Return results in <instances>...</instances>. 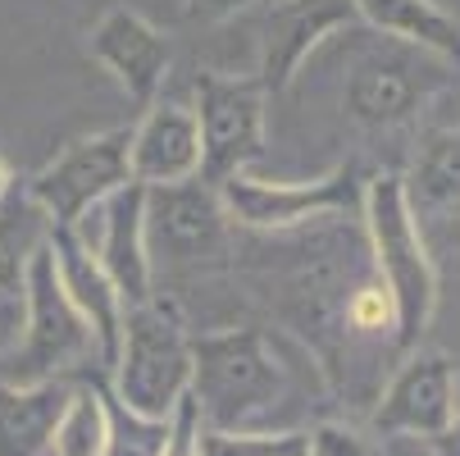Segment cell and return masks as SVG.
I'll use <instances>...</instances> for the list:
<instances>
[{"instance_id": "1", "label": "cell", "mask_w": 460, "mask_h": 456, "mask_svg": "<svg viewBox=\"0 0 460 456\" xmlns=\"http://www.w3.org/2000/svg\"><path fill=\"white\" fill-rule=\"evenodd\" d=\"M360 233L369 265L397 306V352H415L438 315V265L429 255L424 228L406 201L402 174H369L360 201Z\"/></svg>"}, {"instance_id": "2", "label": "cell", "mask_w": 460, "mask_h": 456, "mask_svg": "<svg viewBox=\"0 0 460 456\" xmlns=\"http://www.w3.org/2000/svg\"><path fill=\"white\" fill-rule=\"evenodd\" d=\"M288 393V361L265 329L191 338V402L206 429H255Z\"/></svg>"}, {"instance_id": "3", "label": "cell", "mask_w": 460, "mask_h": 456, "mask_svg": "<svg viewBox=\"0 0 460 456\" xmlns=\"http://www.w3.org/2000/svg\"><path fill=\"white\" fill-rule=\"evenodd\" d=\"M114 398L146 420H169L191 393V334L169 297H146L123 310L114 352Z\"/></svg>"}, {"instance_id": "4", "label": "cell", "mask_w": 460, "mask_h": 456, "mask_svg": "<svg viewBox=\"0 0 460 456\" xmlns=\"http://www.w3.org/2000/svg\"><path fill=\"white\" fill-rule=\"evenodd\" d=\"M101 361L92 324L78 315V306L64 292L59 274H55V255L50 242H41L28 260L23 274V334L10 352V365L0 379L10 383H46V379H64L69 370Z\"/></svg>"}, {"instance_id": "5", "label": "cell", "mask_w": 460, "mask_h": 456, "mask_svg": "<svg viewBox=\"0 0 460 456\" xmlns=\"http://www.w3.org/2000/svg\"><path fill=\"white\" fill-rule=\"evenodd\" d=\"M219 201L233 224L255 233H288L310 219H333V215H360L365 201V169L360 160H342L323 178L310 183H270L255 174H233L219 183Z\"/></svg>"}, {"instance_id": "6", "label": "cell", "mask_w": 460, "mask_h": 456, "mask_svg": "<svg viewBox=\"0 0 460 456\" xmlns=\"http://www.w3.org/2000/svg\"><path fill=\"white\" fill-rule=\"evenodd\" d=\"M128 147H133V128H105V133L69 142L46 169L23 183L28 197L50 215V228H78L105 197L133 183Z\"/></svg>"}, {"instance_id": "7", "label": "cell", "mask_w": 460, "mask_h": 456, "mask_svg": "<svg viewBox=\"0 0 460 456\" xmlns=\"http://www.w3.org/2000/svg\"><path fill=\"white\" fill-rule=\"evenodd\" d=\"M191 101L201 128V178L210 187L265 156V87L255 78L196 74Z\"/></svg>"}, {"instance_id": "8", "label": "cell", "mask_w": 460, "mask_h": 456, "mask_svg": "<svg viewBox=\"0 0 460 456\" xmlns=\"http://www.w3.org/2000/svg\"><path fill=\"white\" fill-rule=\"evenodd\" d=\"M392 41V37H387ZM442 64L438 55L411 46V41H392L378 50H365L351 64V78H347V114L360 128H402L411 123L442 87Z\"/></svg>"}, {"instance_id": "9", "label": "cell", "mask_w": 460, "mask_h": 456, "mask_svg": "<svg viewBox=\"0 0 460 456\" xmlns=\"http://www.w3.org/2000/svg\"><path fill=\"white\" fill-rule=\"evenodd\" d=\"M460 411V370L447 352L415 347L397 365L378 393V407L369 416V429L378 438H420L433 443L438 434L451 429Z\"/></svg>"}, {"instance_id": "10", "label": "cell", "mask_w": 460, "mask_h": 456, "mask_svg": "<svg viewBox=\"0 0 460 456\" xmlns=\"http://www.w3.org/2000/svg\"><path fill=\"white\" fill-rule=\"evenodd\" d=\"M228 242V210L219 201V187L201 174L182 183L146 187V246L164 251L178 265H196L206 255H219Z\"/></svg>"}, {"instance_id": "11", "label": "cell", "mask_w": 460, "mask_h": 456, "mask_svg": "<svg viewBox=\"0 0 460 456\" xmlns=\"http://www.w3.org/2000/svg\"><path fill=\"white\" fill-rule=\"evenodd\" d=\"M360 23L351 0H279L260 19V55H255V83L265 96H279L292 87L301 64L342 28Z\"/></svg>"}, {"instance_id": "12", "label": "cell", "mask_w": 460, "mask_h": 456, "mask_svg": "<svg viewBox=\"0 0 460 456\" xmlns=\"http://www.w3.org/2000/svg\"><path fill=\"white\" fill-rule=\"evenodd\" d=\"M87 46H92V59L105 74H114V83L128 92V101L155 105V96L169 78V64H173V46L155 23H146L137 10L119 5V10L101 14Z\"/></svg>"}, {"instance_id": "13", "label": "cell", "mask_w": 460, "mask_h": 456, "mask_svg": "<svg viewBox=\"0 0 460 456\" xmlns=\"http://www.w3.org/2000/svg\"><path fill=\"white\" fill-rule=\"evenodd\" d=\"M101 237L87 242L101 270L123 297V310L151 297V246H146V183H123L101 206Z\"/></svg>"}, {"instance_id": "14", "label": "cell", "mask_w": 460, "mask_h": 456, "mask_svg": "<svg viewBox=\"0 0 460 456\" xmlns=\"http://www.w3.org/2000/svg\"><path fill=\"white\" fill-rule=\"evenodd\" d=\"M50 255H55V274L69 292V301L78 306V315L92 324L96 347H101V365H114L119 352V334H123V297L110 283V274L101 270L96 251L87 246L83 228H50Z\"/></svg>"}, {"instance_id": "15", "label": "cell", "mask_w": 460, "mask_h": 456, "mask_svg": "<svg viewBox=\"0 0 460 456\" xmlns=\"http://www.w3.org/2000/svg\"><path fill=\"white\" fill-rule=\"evenodd\" d=\"M133 183H182L201 174V128L187 105L155 101L146 105V119L133 128V147H128Z\"/></svg>"}, {"instance_id": "16", "label": "cell", "mask_w": 460, "mask_h": 456, "mask_svg": "<svg viewBox=\"0 0 460 456\" xmlns=\"http://www.w3.org/2000/svg\"><path fill=\"white\" fill-rule=\"evenodd\" d=\"M74 383L46 379V383H10L0 379V456H46L55 425L69 407Z\"/></svg>"}, {"instance_id": "17", "label": "cell", "mask_w": 460, "mask_h": 456, "mask_svg": "<svg viewBox=\"0 0 460 456\" xmlns=\"http://www.w3.org/2000/svg\"><path fill=\"white\" fill-rule=\"evenodd\" d=\"M356 19L392 41H411L438 59H460V23L438 0H351Z\"/></svg>"}, {"instance_id": "18", "label": "cell", "mask_w": 460, "mask_h": 456, "mask_svg": "<svg viewBox=\"0 0 460 456\" xmlns=\"http://www.w3.org/2000/svg\"><path fill=\"white\" fill-rule=\"evenodd\" d=\"M402 187H406L415 219L460 215V128H442V133H433L420 147Z\"/></svg>"}, {"instance_id": "19", "label": "cell", "mask_w": 460, "mask_h": 456, "mask_svg": "<svg viewBox=\"0 0 460 456\" xmlns=\"http://www.w3.org/2000/svg\"><path fill=\"white\" fill-rule=\"evenodd\" d=\"M46 237H50V215L28 197V187H14L0 201V292H23L28 260Z\"/></svg>"}, {"instance_id": "20", "label": "cell", "mask_w": 460, "mask_h": 456, "mask_svg": "<svg viewBox=\"0 0 460 456\" xmlns=\"http://www.w3.org/2000/svg\"><path fill=\"white\" fill-rule=\"evenodd\" d=\"M110 443V393L101 383H74L69 407H64L50 456H105Z\"/></svg>"}, {"instance_id": "21", "label": "cell", "mask_w": 460, "mask_h": 456, "mask_svg": "<svg viewBox=\"0 0 460 456\" xmlns=\"http://www.w3.org/2000/svg\"><path fill=\"white\" fill-rule=\"evenodd\" d=\"M196 456H310L305 429H206L196 434Z\"/></svg>"}, {"instance_id": "22", "label": "cell", "mask_w": 460, "mask_h": 456, "mask_svg": "<svg viewBox=\"0 0 460 456\" xmlns=\"http://www.w3.org/2000/svg\"><path fill=\"white\" fill-rule=\"evenodd\" d=\"M169 447V420H146L137 411H128L110 393V443L105 456H164Z\"/></svg>"}, {"instance_id": "23", "label": "cell", "mask_w": 460, "mask_h": 456, "mask_svg": "<svg viewBox=\"0 0 460 456\" xmlns=\"http://www.w3.org/2000/svg\"><path fill=\"white\" fill-rule=\"evenodd\" d=\"M310 438V456H383V438L351 420H319L314 429H305Z\"/></svg>"}, {"instance_id": "24", "label": "cell", "mask_w": 460, "mask_h": 456, "mask_svg": "<svg viewBox=\"0 0 460 456\" xmlns=\"http://www.w3.org/2000/svg\"><path fill=\"white\" fill-rule=\"evenodd\" d=\"M196 434H201V411H196V402L187 393L173 407V416H169V447H164V456H196Z\"/></svg>"}, {"instance_id": "25", "label": "cell", "mask_w": 460, "mask_h": 456, "mask_svg": "<svg viewBox=\"0 0 460 456\" xmlns=\"http://www.w3.org/2000/svg\"><path fill=\"white\" fill-rule=\"evenodd\" d=\"M23 334V292H0V361L14 352Z\"/></svg>"}, {"instance_id": "26", "label": "cell", "mask_w": 460, "mask_h": 456, "mask_svg": "<svg viewBox=\"0 0 460 456\" xmlns=\"http://www.w3.org/2000/svg\"><path fill=\"white\" fill-rule=\"evenodd\" d=\"M246 5H251V0H187V19L191 23H228Z\"/></svg>"}, {"instance_id": "27", "label": "cell", "mask_w": 460, "mask_h": 456, "mask_svg": "<svg viewBox=\"0 0 460 456\" xmlns=\"http://www.w3.org/2000/svg\"><path fill=\"white\" fill-rule=\"evenodd\" d=\"M429 456H460V411H456L451 429H447V434H438V438L429 443Z\"/></svg>"}, {"instance_id": "28", "label": "cell", "mask_w": 460, "mask_h": 456, "mask_svg": "<svg viewBox=\"0 0 460 456\" xmlns=\"http://www.w3.org/2000/svg\"><path fill=\"white\" fill-rule=\"evenodd\" d=\"M19 187V178H14V169H10V160L5 156H0V201H5L10 197V192Z\"/></svg>"}, {"instance_id": "29", "label": "cell", "mask_w": 460, "mask_h": 456, "mask_svg": "<svg viewBox=\"0 0 460 456\" xmlns=\"http://www.w3.org/2000/svg\"><path fill=\"white\" fill-rule=\"evenodd\" d=\"M424 456H429V452H424Z\"/></svg>"}, {"instance_id": "30", "label": "cell", "mask_w": 460, "mask_h": 456, "mask_svg": "<svg viewBox=\"0 0 460 456\" xmlns=\"http://www.w3.org/2000/svg\"><path fill=\"white\" fill-rule=\"evenodd\" d=\"M46 456H50V452H46Z\"/></svg>"}]
</instances>
